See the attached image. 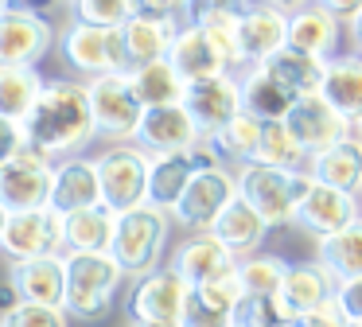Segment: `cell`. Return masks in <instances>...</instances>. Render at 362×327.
Returning a JSON list of instances; mask_svg holds the SVG:
<instances>
[{"label": "cell", "mask_w": 362, "mask_h": 327, "mask_svg": "<svg viewBox=\"0 0 362 327\" xmlns=\"http://www.w3.org/2000/svg\"><path fill=\"white\" fill-rule=\"evenodd\" d=\"M24 137L43 156L82 148L90 137H98L94 109H90V90L82 82H47L40 105L24 121Z\"/></svg>", "instance_id": "1"}, {"label": "cell", "mask_w": 362, "mask_h": 327, "mask_svg": "<svg viewBox=\"0 0 362 327\" xmlns=\"http://www.w3.org/2000/svg\"><path fill=\"white\" fill-rule=\"evenodd\" d=\"M238 176V199H245L265 226H292L296 207L304 195L315 187L312 171H284V168H265V164H242Z\"/></svg>", "instance_id": "2"}, {"label": "cell", "mask_w": 362, "mask_h": 327, "mask_svg": "<svg viewBox=\"0 0 362 327\" xmlns=\"http://www.w3.org/2000/svg\"><path fill=\"white\" fill-rule=\"evenodd\" d=\"M66 257V300L63 311L71 319H102L117 300L125 269L113 253H63Z\"/></svg>", "instance_id": "3"}, {"label": "cell", "mask_w": 362, "mask_h": 327, "mask_svg": "<svg viewBox=\"0 0 362 327\" xmlns=\"http://www.w3.org/2000/svg\"><path fill=\"white\" fill-rule=\"evenodd\" d=\"M168 210L136 207L129 214H117V234H113L110 253L125 269V277L141 280L148 272L164 269V246H168Z\"/></svg>", "instance_id": "4"}, {"label": "cell", "mask_w": 362, "mask_h": 327, "mask_svg": "<svg viewBox=\"0 0 362 327\" xmlns=\"http://www.w3.org/2000/svg\"><path fill=\"white\" fill-rule=\"evenodd\" d=\"M98 179H102V202L113 214H129L136 207H148V176L152 156L141 148L117 144L94 160Z\"/></svg>", "instance_id": "5"}, {"label": "cell", "mask_w": 362, "mask_h": 327, "mask_svg": "<svg viewBox=\"0 0 362 327\" xmlns=\"http://www.w3.org/2000/svg\"><path fill=\"white\" fill-rule=\"evenodd\" d=\"M63 59L66 67H74L78 74H86L90 82L105 74H129V59H125V39L121 28H94V23H78L63 31Z\"/></svg>", "instance_id": "6"}, {"label": "cell", "mask_w": 362, "mask_h": 327, "mask_svg": "<svg viewBox=\"0 0 362 327\" xmlns=\"http://www.w3.org/2000/svg\"><path fill=\"white\" fill-rule=\"evenodd\" d=\"M51 191H55V164L40 148L24 144L20 156H12L8 164H0V202L12 214L51 207Z\"/></svg>", "instance_id": "7"}, {"label": "cell", "mask_w": 362, "mask_h": 327, "mask_svg": "<svg viewBox=\"0 0 362 327\" xmlns=\"http://www.w3.org/2000/svg\"><path fill=\"white\" fill-rule=\"evenodd\" d=\"M90 90V109H94V125L102 137H113V140H129L136 137L144 113L148 109L141 105L133 90V78L129 74H105V78H94L86 82Z\"/></svg>", "instance_id": "8"}, {"label": "cell", "mask_w": 362, "mask_h": 327, "mask_svg": "<svg viewBox=\"0 0 362 327\" xmlns=\"http://www.w3.org/2000/svg\"><path fill=\"white\" fill-rule=\"evenodd\" d=\"M222 156L214 152L211 140L195 144L191 152H180V156H152V176H148V207L156 210H168L183 199L187 183L199 176V171H211V168H222Z\"/></svg>", "instance_id": "9"}, {"label": "cell", "mask_w": 362, "mask_h": 327, "mask_svg": "<svg viewBox=\"0 0 362 327\" xmlns=\"http://www.w3.org/2000/svg\"><path fill=\"white\" fill-rule=\"evenodd\" d=\"M284 125H288L292 140L308 152V160L327 152V148H335V144H343L346 137H354V125L346 117H339L323 93H308V98L292 101Z\"/></svg>", "instance_id": "10"}, {"label": "cell", "mask_w": 362, "mask_h": 327, "mask_svg": "<svg viewBox=\"0 0 362 327\" xmlns=\"http://www.w3.org/2000/svg\"><path fill=\"white\" fill-rule=\"evenodd\" d=\"M234 199H238V176H230L226 168L199 171L187 183L183 199L172 207V218L180 226H187V230H195V234H206Z\"/></svg>", "instance_id": "11"}, {"label": "cell", "mask_w": 362, "mask_h": 327, "mask_svg": "<svg viewBox=\"0 0 362 327\" xmlns=\"http://www.w3.org/2000/svg\"><path fill=\"white\" fill-rule=\"evenodd\" d=\"M187 280L175 269H156L148 277L133 280V292L125 300L129 319L141 323H183V308H187Z\"/></svg>", "instance_id": "12"}, {"label": "cell", "mask_w": 362, "mask_h": 327, "mask_svg": "<svg viewBox=\"0 0 362 327\" xmlns=\"http://www.w3.org/2000/svg\"><path fill=\"white\" fill-rule=\"evenodd\" d=\"M183 109L191 113V121L199 125L203 140L218 137L238 113H242V82L234 74H218V78H199L187 82L183 93Z\"/></svg>", "instance_id": "13"}, {"label": "cell", "mask_w": 362, "mask_h": 327, "mask_svg": "<svg viewBox=\"0 0 362 327\" xmlns=\"http://www.w3.org/2000/svg\"><path fill=\"white\" fill-rule=\"evenodd\" d=\"M4 253L16 261H35V257H63V214L51 207L40 210H20L8 218V234H4Z\"/></svg>", "instance_id": "14"}, {"label": "cell", "mask_w": 362, "mask_h": 327, "mask_svg": "<svg viewBox=\"0 0 362 327\" xmlns=\"http://www.w3.org/2000/svg\"><path fill=\"white\" fill-rule=\"evenodd\" d=\"M55 31L40 12H24V8H4L0 12V67H28L51 51Z\"/></svg>", "instance_id": "15"}, {"label": "cell", "mask_w": 362, "mask_h": 327, "mask_svg": "<svg viewBox=\"0 0 362 327\" xmlns=\"http://www.w3.org/2000/svg\"><path fill=\"white\" fill-rule=\"evenodd\" d=\"M358 218H362V199L358 195L315 183L312 191L304 195V202L296 207L292 226H300V230H308L312 238L323 241V238H331V234L346 230L351 222H358Z\"/></svg>", "instance_id": "16"}, {"label": "cell", "mask_w": 362, "mask_h": 327, "mask_svg": "<svg viewBox=\"0 0 362 327\" xmlns=\"http://www.w3.org/2000/svg\"><path fill=\"white\" fill-rule=\"evenodd\" d=\"M133 140L148 156H180V152H191L195 144H203V132H199V125L191 121V113L183 105H160L144 113Z\"/></svg>", "instance_id": "17"}, {"label": "cell", "mask_w": 362, "mask_h": 327, "mask_svg": "<svg viewBox=\"0 0 362 327\" xmlns=\"http://www.w3.org/2000/svg\"><path fill=\"white\" fill-rule=\"evenodd\" d=\"M168 269L180 272V277L187 280V288H203V285H211V280L234 272L238 269V257L230 253V249L222 246L211 230H206V234H191V238H183L180 246H175Z\"/></svg>", "instance_id": "18"}, {"label": "cell", "mask_w": 362, "mask_h": 327, "mask_svg": "<svg viewBox=\"0 0 362 327\" xmlns=\"http://www.w3.org/2000/svg\"><path fill=\"white\" fill-rule=\"evenodd\" d=\"M284 47H288V12H281V8L257 4L238 23V51L250 67H265Z\"/></svg>", "instance_id": "19"}, {"label": "cell", "mask_w": 362, "mask_h": 327, "mask_svg": "<svg viewBox=\"0 0 362 327\" xmlns=\"http://www.w3.org/2000/svg\"><path fill=\"white\" fill-rule=\"evenodd\" d=\"M276 300H281L284 316L300 319V316H312V311L327 308V304H335V280L323 272L320 261H308V265H292L288 277H284V288L276 292Z\"/></svg>", "instance_id": "20"}, {"label": "cell", "mask_w": 362, "mask_h": 327, "mask_svg": "<svg viewBox=\"0 0 362 327\" xmlns=\"http://www.w3.org/2000/svg\"><path fill=\"white\" fill-rule=\"evenodd\" d=\"M24 304H43V308H63L66 300V257H35V261H16L8 272Z\"/></svg>", "instance_id": "21"}, {"label": "cell", "mask_w": 362, "mask_h": 327, "mask_svg": "<svg viewBox=\"0 0 362 327\" xmlns=\"http://www.w3.org/2000/svg\"><path fill=\"white\" fill-rule=\"evenodd\" d=\"M168 62L175 67V74L183 82H199V78H218V74H230V59L214 47V39L206 35V28H187L183 23L180 35H175V47L168 54Z\"/></svg>", "instance_id": "22"}, {"label": "cell", "mask_w": 362, "mask_h": 327, "mask_svg": "<svg viewBox=\"0 0 362 327\" xmlns=\"http://www.w3.org/2000/svg\"><path fill=\"white\" fill-rule=\"evenodd\" d=\"M175 35H180V23L175 20H133L121 28V39H125V59H129V74L144 67H156V62H168L175 47Z\"/></svg>", "instance_id": "23"}, {"label": "cell", "mask_w": 362, "mask_h": 327, "mask_svg": "<svg viewBox=\"0 0 362 327\" xmlns=\"http://www.w3.org/2000/svg\"><path fill=\"white\" fill-rule=\"evenodd\" d=\"M102 207V179H98L94 160H66L55 168V191H51V210L74 214V210Z\"/></svg>", "instance_id": "24"}, {"label": "cell", "mask_w": 362, "mask_h": 327, "mask_svg": "<svg viewBox=\"0 0 362 327\" xmlns=\"http://www.w3.org/2000/svg\"><path fill=\"white\" fill-rule=\"evenodd\" d=\"M288 47L312 54L320 62H335L339 59V20L331 12H323L320 4L300 8L288 16Z\"/></svg>", "instance_id": "25"}, {"label": "cell", "mask_w": 362, "mask_h": 327, "mask_svg": "<svg viewBox=\"0 0 362 327\" xmlns=\"http://www.w3.org/2000/svg\"><path fill=\"white\" fill-rule=\"evenodd\" d=\"M261 70H265V74L273 78V82L281 86L292 101H300V98H308V93H320L323 90L327 62L312 59V54L296 51V47H284V51H276Z\"/></svg>", "instance_id": "26"}, {"label": "cell", "mask_w": 362, "mask_h": 327, "mask_svg": "<svg viewBox=\"0 0 362 327\" xmlns=\"http://www.w3.org/2000/svg\"><path fill=\"white\" fill-rule=\"evenodd\" d=\"M113 234H117V214L110 207H90L63 214V246L66 253H110Z\"/></svg>", "instance_id": "27"}, {"label": "cell", "mask_w": 362, "mask_h": 327, "mask_svg": "<svg viewBox=\"0 0 362 327\" xmlns=\"http://www.w3.org/2000/svg\"><path fill=\"white\" fill-rule=\"evenodd\" d=\"M211 234L238 257V261H242V257H253V253L261 249L269 226H265V218H261L245 199H234V202H230V207L218 214V222L211 226Z\"/></svg>", "instance_id": "28"}, {"label": "cell", "mask_w": 362, "mask_h": 327, "mask_svg": "<svg viewBox=\"0 0 362 327\" xmlns=\"http://www.w3.org/2000/svg\"><path fill=\"white\" fill-rule=\"evenodd\" d=\"M308 171H312V179L323 183V187H339V191L362 195V140L346 137L343 144L312 156Z\"/></svg>", "instance_id": "29"}, {"label": "cell", "mask_w": 362, "mask_h": 327, "mask_svg": "<svg viewBox=\"0 0 362 327\" xmlns=\"http://www.w3.org/2000/svg\"><path fill=\"white\" fill-rule=\"evenodd\" d=\"M320 93L331 101V109L339 117L358 125L362 121V54H339L335 62H327Z\"/></svg>", "instance_id": "30"}, {"label": "cell", "mask_w": 362, "mask_h": 327, "mask_svg": "<svg viewBox=\"0 0 362 327\" xmlns=\"http://www.w3.org/2000/svg\"><path fill=\"white\" fill-rule=\"evenodd\" d=\"M43 78L28 67H0V117L24 125L43 98Z\"/></svg>", "instance_id": "31"}, {"label": "cell", "mask_w": 362, "mask_h": 327, "mask_svg": "<svg viewBox=\"0 0 362 327\" xmlns=\"http://www.w3.org/2000/svg\"><path fill=\"white\" fill-rule=\"evenodd\" d=\"M320 265L335 285L362 277V218L320 241Z\"/></svg>", "instance_id": "32"}, {"label": "cell", "mask_w": 362, "mask_h": 327, "mask_svg": "<svg viewBox=\"0 0 362 327\" xmlns=\"http://www.w3.org/2000/svg\"><path fill=\"white\" fill-rule=\"evenodd\" d=\"M133 90L141 98L144 109H160V105H183V93H187V82L175 74L172 62H156V67L133 70Z\"/></svg>", "instance_id": "33"}, {"label": "cell", "mask_w": 362, "mask_h": 327, "mask_svg": "<svg viewBox=\"0 0 362 327\" xmlns=\"http://www.w3.org/2000/svg\"><path fill=\"white\" fill-rule=\"evenodd\" d=\"M242 109L261 117V121H284L292 109V98L261 67H250V74L242 78Z\"/></svg>", "instance_id": "34"}, {"label": "cell", "mask_w": 362, "mask_h": 327, "mask_svg": "<svg viewBox=\"0 0 362 327\" xmlns=\"http://www.w3.org/2000/svg\"><path fill=\"white\" fill-rule=\"evenodd\" d=\"M308 160V152L292 140L284 121H265L261 125L257 148H253L250 164H265V168H284V171H300V164Z\"/></svg>", "instance_id": "35"}, {"label": "cell", "mask_w": 362, "mask_h": 327, "mask_svg": "<svg viewBox=\"0 0 362 327\" xmlns=\"http://www.w3.org/2000/svg\"><path fill=\"white\" fill-rule=\"evenodd\" d=\"M292 265L276 253H253L238 261V280H242L245 296H276L284 288V277H288Z\"/></svg>", "instance_id": "36"}, {"label": "cell", "mask_w": 362, "mask_h": 327, "mask_svg": "<svg viewBox=\"0 0 362 327\" xmlns=\"http://www.w3.org/2000/svg\"><path fill=\"white\" fill-rule=\"evenodd\" d=\"M261 117H253V113H238L234 121L226 125V129L218 132V137H211V144H214V152L222 156V160H234L238 168L242 164H250V156H253V148H257V137H261Z\"/></svg>", "instance_id": "37"}, {"label": "cell", "mask_w": 362, "mask_h": 327, "mask_svg": "<svg viewBox=\"0 0 362 327\" xmlns=\"http://www.w3.org/2000/svg\"><path fill=\"white\" fill-rule=\"evenodd\" d=\"M230 327H288V316L276 296H242L230 316Z\"/></svg>", "instance_id": "38"}, {"label": "cell", "mask_w": 362, "mask_h": 327, "mask_svg": "<svg viewBox=\"0 0 362 327\" xmlns=\"http://www.w3.org/2000/svg\"><path fill=\"white\" fill-rule=\"evenodd\" d=\"M253 8V0H183V20L187 28H203L211 20H245Z\"/></svg>", "instance_id": "39"}, {"label": "cell", "mask_w": 362, "mask_h": 327, "mask_svg": "<svg viewBox=\"0 0 362 327\" xmlns=\"http://www.w3.org/2000/svg\"><path fill=\"white\" fill-rule=\"evenodd\" d=\"M74 16L94 28H125L133 20V0H74Z\"/></svg>", "instance_id": "40"}, {"label": "cell", "mask_w": 362, "mask_h": 327, "mask_svg": "<svg viewBox=\"0 0 362 327\" xmlns=\"http://www.w3.org/2000/svg\"><path fill=\"white\" fill-rule=\"evenodd\" d=\"M0 327H71V316L63 308H43V304H20L16 311L0 319Z\"/></svg>", "instance_id": "41"}, {"label": "cell", "mask_w": 362, "mask_h": 327, "mask_svg": "<svg viewBox=\"0 0 362 327\" xmlns=\"http://www.w3.org/2000/svg\"><path fill=\"white\" fill-rule=\"evenodd\" d=\"M335 308L346 323H362V277L335 285Z\"/></svg>", "instance_id": "42"}, {"label": "cell", "mask_w": 362, "mask_h": 327, "mask_svg": "<svg viewBox=\"0 0 362 327\" xmlns=\"http://www.w3.org/2000/svg\"><path fill=\"white\" fill-rule=\"evenodd\" d=\"M24 144H28L24 125L4 121V117H0V164H8L12 156H20V148H24Z\"/></svg>", "instance_id": "43"}, {"label": "cell", "mask_w": 362, "mask_h": 327, "mask_svg": "<svg viewBox=\"0 0 362 327\" xmlns=\"http://www.w3.org/2000/svg\"><path fill=\"white\" fill-rule=\"evenodd\" d=\"M175 12H183V0H133V16L141 20H172Z\"/></svg>", "instance_id": "44"}, {"label": "cell", "mask_w": 362, "mask_h": 327, "mask_svg": "<svg viewBox=\"0 0 362 327\" xmlns=\"http://www.w3.org/2000/svg\"><path fill=\"white\" fill-rule=\"evenodd\" d=\"M288 327H351L343 316H339V308L335 304H327V308H320V311H312V316H300V319H292Z\"/></svg>", "instance_id": "45"}, {"label": "cell", "mask_w": 362, "mask_h": 327, "mask_svg": "<svg viewBox=\"0 0 362 327\" xmlns=\"http://www.w3.org/2000/svg\"><path fill=\"white\" fill-rule=\"evenodd\" d=\"M315 4H320L323 12H331L335 20H351V23H354V16L362 12V0H315Z\"/></svg>", "instance_id": "46"}, {"label": "cell", "mask_w": 362, "mask_h": 327, "mask_svg": "<svg viewBox=\"0 0 362 327\" xmlns=\"http://www.w3.org/2000/svg\"><path fill=\"white\" fill-rule=\"evenodd\" d=\"M20 304H24V300H20V292H16V285H12V280H8V277H4V280H0V319L8 316V311H16V308H20Z\"/></svg>", "instance_id": "47"}, {"label": "cell", "mask_w": 362, "mask_h": 327, "mask_svg": "<svg viewBox=\"0 0 362 327\" xmlns=\"http://www.w3.org/2000/svg\"><path fill=\"white\" fill-rule=\"evenodd\" d=\"M257 4H269V8H281V12H300V8H312L315 0H257Z\"/></svg>", "instance_id": "48"}, {"label": "cell", "mask_w": 362, "mask_h": 327, "mask_svg": "<svg viewBox=\"0 0 362 327\" xmlns=\"http://www.w3.org/2000/svg\"><path fill=\"white\" fill-rule=\"evenodd\" d=\"M59 0H8V8H24V12H47V8H55Z\"/></svg>", "instance_id": "49"}, {"label": "cell", "mask_w": 362, "mask_h": 327, "mask_svg": "<svg viewBox=\"0 0 362 327\" xmlns=\"http://www.w3.org/2000/svg\"><path fill=\"white\" fill-rule=\"evenodd\" d=\"M8 218H12V210L0 202V246H4V234H8Z\"/></svg>", "instance_id": "50"}, {"label": "cell", "mask_w": 362, "mask_h": 327, "mask_svg": "<svg viewBox=\"0 0 362 327\" xmlns=\"http://www.w3.org/2000/svg\"><path fill=\"white\" fill-rule=\"evenodd\" d=\"M351 28H354V43H358V51H362V12L354 16V23H351Z\"/></svg>", "instance_id": "51"}, {"label": "cell", "mask_w": 362, "mask_h": 327, "mask_svg": "<svg viewBox=\"0 0 362 327\" xmlns=\"http://www.w3.org/2000/svg\"><path fill=\"white\" fill-rule=\"evenodd\" d=\"M129 327H183V323H141V319H129Z\"/></svg>", "instance_id": "52"}, {"label": "cell", "mask_w": 362, "mask_h": 327, "mask_svg": "<svg viewBox=\"0 0 362 327\" xmlns=\"http://www.w3.org/2000/svg\"><path fill=\"white\" fill-rule=\"evenodd\" d=\"M354 137H358V140H362V121H358V125H354Z\"/></svg>", "instance_id": "53"}, {"label": "cell", "mask_w": 362, "mask_h": 327, "mask_svg": "<svg viewBox=\"0 0 362 327\" xmlns=\"http://www.w3.org/2000/svg\"><path fill=\"white\" fill-rule=\"evenodd\" d=\"M4 8H8V0H0V12H4Z\"/></svg>", "instance_id": "54"}, {"label": "cell", "mask_w": 362, "mask_h": 327, "mask_svg": "<svg viewBox=\"0 0 362 327\" xmlns=\"http://www.w3.org/2000/svg\"><path fill=\"white\" fill-rule=\"evenodd\" d=\"M351 327H362V323H351Z\"/></svg>", "instance_id": "55"}, {"label": "cell", "mask_w": 362, "mask_h": 327, "mask_svg": "<svg viewBox=\"0 0 362 327\" xmlns=\"http://www.w3.org/2000/svg\"><path fill=\"white\" fill-rule=\"evenodd\" d=\"M358 199H362V195H358Z\"/></svg>", "instance_id": "56"}]
</instances>
